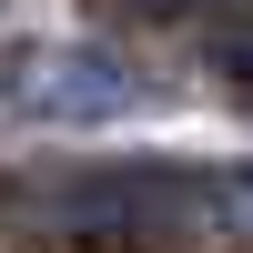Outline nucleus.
Masks as SVG:
<instances>
[{
  "label": "nucleus",
  "mask_w": 253,
  "mask_h": 253,
  "mask_svg": "<svg viewBox=\"0 0 253 253\" xmlns=\"http://www.w3.org/2000/svg\"><path fill=\"white\" fill-rule=\"evenodd\" d=\"M193 31H203V41H213V51L253 81V10H213V20H193Z\"/></svg>",
  "instance_id": "f03ea898"
},
{
  "label": "nucleus",
  "mask_w": 253,
  "mask_h": 253,
  "mask_svg": "<svg viewBox=\"0 0 253 253\" xmlns=\"http://www.w3.org/2000/svg\"><path fill=\"white\" fill-rule=\"evenodd\" d=\"M132 101L142 81L81 41H41L0 61V132H91V122H122Z\"/></svg>",
  "instance_id": "f257e3e1"
}]
</instances>
